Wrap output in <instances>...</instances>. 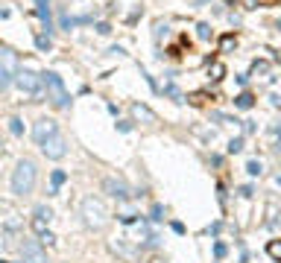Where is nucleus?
I'll return each mask as SVG.
<instances>
[{"label":"nucleus","mask_w":281,"mask_h":263,"mask_svg":"<svg viewBox=\"0 0 281 263\" xmlns=\"http://www.w3.org/2000/svg\"><path fill=\"white\" fill-rule=\"evenodd\" d=\"M35 12L44 21V29L50 32V29H53V24H50V0H35Z\"/></svg>","instance_id":"nucleus-12"},{"label":"nucleus","mask_w":281,"mask_h":263,"mask_svg":"<svg viewBox=\"0 0 281 263\" xmlns=\"http://www.w3.org/2000/svg\"><path fill=\"white\" fill-rule=\"evenodd\" d=\"M196 36L202 38V41H211V36H214V32H211L208 24H196Z\"/></svg>","instance_id":"nucleus-20"},{"label":"nucleus","mask_w":281,"mask_h":263,"mask_svg":"<svg viewBox=\"0 0 281 263\" xmlns=\"http://www.w3.org/2000/svg\"><path fill=\"white\" fill-rule=\"evenodd\" d=\"M267 254L275 263H281V240H269V243H267Z\"/></svg>","instance_id":"nucleus-17"},{"label":"nucleus","mask_w":281,"mask_h":263,"mask_svg":"<svg viewBox=\"0 0 281 263\" xmlns=\"http://www.w3.org/2000/svg\"><path fill=\"white\" fill-rule=\"evenodd\" d=\"M79 214H82V222L88 228H94V231H100V228L108 225V208H105L97 196H85V199H82Z\"/></svg>","instance_id":"nucleus-2"},{"label":"nucleus","mask_w":281,"mask_h":263,"mask_svg":"<svg viewBox=\"0 0 281 263\" xmlns=\"http://www.w3.org/2000/svg\"><path fill=\"white\" fill-rule=\"evenodd\" d=\"M232 47H237V36H234V32H226V36L220 38V53H229Z\"/></svg>","instance_id":"nucleus-18"},{"label":"nucleus","mask_w":281,"mask_h":263,"mask_svg":"<svg viewBox=\"0 0 281 263\" xmlns=\"http://www.w3.org/2000/svg\"><path fill=\"white\" fill-rule=\"evenodd\" d=\"M278 29H281V21H278Z\"/></svg>","instance_id":"nucleus-31"},{"label":"nucleus","mask_w":281,"mask_h":263,"mask_svg":"<svg viewBox=\"0 0 281 263\" xmlns=\"http://www.w3.org/2000/svg\"><path fill=\"white\" fill-rule=\"evenodd\" d=\"M41 76H44L47 100H50L56 108H68L70 106V94H68V88H65V82L59 79L56 73H41Z\"/></svg>","instance_id":"nucleus-3"},{"label":"nucleus","mask_w":281,"mask_h":263,"mask_svg":"<svg viewBox=\"0 0 281 263\" xmlns=\"http://www.w3.org/2000/svg\"><path fill=\"white\" fill-rule=\"evenodd\" d=\"M9 132H12V135H23V123L18 117H12L9 120Z\"/></svg>","instance_id":"nucleus-21"},{"label":"nucleus","mask_w":281,"mask_h":263,"mask_svg":"<svg viewBox=\"0 0 281 263\" xmlns=\"http://www.w3.org/2000/svg\"><path fill=\"white\" fill-rule=\"evenodd\" d=\"M240 149H243V141H240V138H232V141H229V152H240Z\"/></svg>","instance_id":"nucleus-23"},{"label":"nucleus","mask_w":281,"mask_h":263,"mask_svg":"<svg viewBox=\"0 0 281 263\" xmlns=\"http://www.w3.org/2000/svg\"><path fill=\"white\" fill-rule=\"evenodd\" d=\"M243 9H258V0H243Z\"/></svg>","instance_id":"nucleus-28"},{"label":"nucleus","mask_w":281,"mask_h":263,"mask_svg":"<svg viewBox=\"0 0 281 263\" xmlns=\"http://www.w3.org/2000/svg\"><path fill=\"white\" fill-rule=\"evenodd\" d=\"M18 71H21L18 68V53L9 47H0V91H6L15 82V73Z\"/></svg>","instance_id":"nucleus-4"},{"label":"nucleus","mask_w":281,"mask_h":263,"mask_svg":"<svg viewBox=\"0 0 281 263\" xmlns=\"http://www.w3.org/2000/svg\"><path fill=\"white\" fill-rule=\"evenodd\" d=\"M15 85L21 88V94L35 96V94H41V88H44V76L30 71V68H21V71L15 73Z\"/></svg>","instance_id":"nucleus-5"},{"label":"nucleus","mask_w":281,"mask_h":263,"mask_svg":"<svg viewBox=\"0 0 281 263\" xmlns=\"http://www.w3.org/2000/svg\"><path fill=\"white\" fill-rule=\"evenodd\" d=\"M103 190L108 193V196H115V199H129V196H132L129 184L123 179H117V176H105V179H103Z\"/></svg>","instance_id":"nucleus-9"},{"label":"nucleus","mask_w":281,"mask_h":263,"mask_svg":"<svg viewBox=\"0 0 281 263\" xmlns=\"http://www.w3.org/2000/svg\"><path fill=\"white\" fill-rule=\"evenodd\" d=\"M264 73H269V61L267 59H255L252 68H249V76H264Z\"/></svg>","instance_id":"nucleus-13"},{"label":"nucleus","mask_w":281,"mask_h":263,"mask_svg":"<svg viewBox=\"0 0 281 263\" xmlns=\"http://www.w3.org/2000/svg\"><path fill=\"white\" fill-rule=\"evenodd\" d=\"M41 152H44L47 158H53V161H59V158L68 155V141L62 138V132L53 135V138H47L44 144H41Z\"/></svg>","instance_id":"nucleus-7"},{"label":"nucleus","mask_w":281,"mask_h":263,"mask_svg":"<svg viewBox=\"0 0 281 263\" xmlns=\"http://www.w3.org/2000/svg\"><path fill=\"white\" fill-rule=\"evenodd\" d=\"M53 219V211L47 208V205H38L35 208V214H33V231L38 234V237H44L47 234V222Z\"/></svg>","instance_id":"nucleus-10"},{"label":"nucleus","mask_w":281,"mask_h":263,"mask_svg":"<svg viewBox=\"0 0 281 263\" xmlns=\"http://www.w3.org/2000/svg\"><path fill=\"white\" fill-rule=\"evenodd\" d=\"M164 208H161V205H155V208H152V219H155V222H158V219H164Z\"/></svg>","instance_id":"nucleus-25"},{"label":"nucleus","mask_w":281,"mask_h":263,"mask_svg":"<svg viewBox=\"0 0 281 263\" xmlns=\"http://www.w3.org/2000/svg\"><path fill=\"white\" fill-rule=\"evenodd\" d=\"M214 254H217V257H222V254H226V246H222V243H217V246H214Z\"/></svg>","instance_id":"nucleus-26"},{"label":"nucleus","mask_w":281,"mask_h":263,"mask_svg":"<svg viewBox=\"0 0 281 263\" xmlns=\"http://www.w3.org/2000/svg\"><path fill=\"white\" fill-rule=\"evenodd\" d=\"M152 263H167V260H161V257H152Z\"/></svg>","instance_id":"nucleus-30"},{"label":"nucleus","mask_w":281,"mask_h":263,"mask_svg":"<svg viewBox=\"0 0 281 263\" xmlns=\"http://www.w3.org/2000/svg\"><path fill=\"white\" fill-rule=\"evenodd\" d=\"M68 181V173L65 170H53V176H50V184H53V193H59V187Z\"/></svg>","instance_id":"nucleus-16"},{"label":"nucleus","mask_w":281,"mask_h":263,"mask_svg":"<svg viewBox=\"0 0 281 263\" xmlns=\"http://www.w3.org/2000/svg\"><path fill=\"white\" fill-rule=\"evenodd\" d=\"M246 173H249V176H261V161H249V164H246Z\"/></svg>","instance_id":"nucleus-22"},{"label":"nucleus","mask_w":281,"mask_h":263,"mask_svg":"<svg viewBox=\"0 0 281 263\" xmlns=\"http://www.w3.org/2000/svg\"><path fill=\"white\" fill-rule=\"evenodd\" d=\"M272 132H275V138H278V141H275V149H281V126H275Z\"/></svg>","instance_id":"nucleus-29"},{"label":"nucleus","mask_w":281,"mask_h":263,"mask_svg":"<svg viewBox=\"0 0 281 263\" xmlns=\"http://www.w3.org/2000/svg\"><path fill=\"white\" fill-rule=\"evenodd\" d=\"M205 100H214V96H208L205 91H193V94H187V103H190V106H205Z\"/></svg>","instance_id":"nucleus-19"},{"label":"nucleus","mask_w":281,"mask_h":263,"mask_svg":"<svg viewBox=\"0 0 281 263\" xmlns=\"http://www.w3.org/2000/svg\"><path fill=\"white\" fill-rule=\"evenodd\" d=\"M0 263H6V260H0Z\"/></svg>","instance_id":"nucleus-32"},{"label":"nucleus","mask_w":281,"mask_h":263,"mask_svg":"<svg viewBox=\"0 0 281 263\" xmlns=\"http://www.w3.org/2000/svg\"><path fill=\"white\" fill-rule=\"evenodd\" d=\"M234 106H237V108H252V106H255V96L249 94V91H243V94L234 96Z\"/></svg>","instance_id":"nucleus-15"},{"label":"nucleus","mask_w":281,"mask_h":263,"mask_svg":"<svg viewBox=\"0 0 281 263\" xmlns=\"http://www.w3.org/2000/svg\"><path fill=\"white\" fill-rule=\"evenodd\" d=\"M21 260L23 263H47V251L41 240H23L21 243Z\"/></svg>","instance_id":"nucleus-6"},{"label":"nucleus","mask_w":281,"mask_h":263,"mask_svg":"<svg viewBox=\"0 0 281 263\" xmlns=\"http://www.w3.org/2000/svg\"><path fill=\"white\" fill-rule=\"evenodd\" d=\"M53 135H59V123H56V120L41 117V120L33 126V138H35V144H38V146L44 144L47 138H53Z\"/></svg>","instance_id":"nucleus-8"},{"label":"nucleus","mask_w":281,"mask_h":263,"mask_svg":"<svg viewBox=\"0 0 281 263\" xmlns=\"http://www.w3.org/2000/svg\"><path fill=\"white\" fill-rule=\"evenodd\" d=\"M132 117L135 120H140V123H155V111H152L150 106H140V103H135V106H132Z\"/></svg>","instance_id":"nucleus-11"},{"label":"nucleus","mask_w":281,"mask_h":263,"mask_svg":"<svg viewBox=\"0 0 281 263\" xmlns=\"http://www.w3.org/2000/svg\"><path fill=\"white\" fill-rule=\"evenodd\" d=\"M208 76H211V82H220L222 76H226V64H222V61H214L208 68Z\"/></svg>","instance_id":"nucleus-14"},{"label":"nucleus","mask_w":281,"mask_h":263,"mask_svg":"<svg viewBox=\"0 0 281 263\" xmlns=\"http://www.w3.org/2000/svg\"><path fill=\"white\" fill-rule=\"evenodd\" d=\"M35 181H38V170H35L33 161H30V158L18 161V167L12 173V193H15V196H30L33 187H35Z\"/></svg>","instance_id":"nucleus-1"},{"label":"nucleus","mask_w":281,"mask_h":263,"mask_svg":"<svg viewBox=\"0 0 281 263\" xmlns=\"http://www.w3.org/2000/svg\"><path fill=\"white\" fill-rule=\"evenodd\" d=\"M35 44H38V50H50V36H38Z\"/></svg>","instance_id":"nucleus-24"},{"label":"nucleus","mask_w":281,"mask_h":263,"mask_svg":"<svg viewBox=\"0 0 281 263\" xmlns=\"http://www.w3.org/2000/svg\"><path fill=\"white\" fill-rule=\"evenodd\" d=\"M281 0H258V6H278Z\"/></svg>","instance_id":"nucleus-27"}]
</instances>
